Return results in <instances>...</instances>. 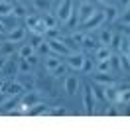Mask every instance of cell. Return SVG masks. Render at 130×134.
I'll list each match as a JSON object with an SVG mask.
<instances>
[{
  "label": "cell",
  "instance_id": "6da1fadb",
  "mask_svg": "<svg viewBox=\"0 0 130 134\" xmlns=\"http://www.w3.org/2000/svg\"><path fill=\"white\" fill-rule=\"evenodd\" d=\"M46 43H47V49H49L51 53L59 55V57H65V55H69L73 51L71 47L63 42L61 38H57V36H53V38H46Z\"/></svg>",
  "mask_w": 130,
  "mask_h": 134
},
{
  "label": "cell",
  "instance_id": "7a4b0ae2",
  "mask_svg": "<svg viewBox=\"0 0 130 134\" xmlns=\"http://www.w3.org/2000/svg\"><path fill=\"white\" fill-rule=\"evenodd\" d=\"M73 8H75V6H73V0H57V6H55L53 16L57 18L59 24H65V22L69 20V16H71Z\"/></svg>",
  "mask_w": 130,
  "mask_h": 134
},
{
  "label": "cell",
  "instance_id": "3957f363",
  "mask_svg": "<svg viewBox=\"0 0 130 134\" xmlns=\"http://www.w3.org/2000/svg\"><path fill=\"white\" fill-rule=\"evenodd\" d=\"M103 22H105V12H103V10H95V12L81 24V28H83V32H93V30L101 28Z\"/></svg>",
  "mask_w": 130,
  "mask_h": 134
},
{
  "label": "cell",
  "instance_id": "277c9868",
  "mask_svg": "<svg viewBox=\"0 0 130 134\" xmlns=\"http://www.w3.org/2000/svg\"><path fill=\"white\" fill-rule=\"evenodd\" d=\"M83 107H85V113H87V114H95L97 100H95V95H93L91 85H85V87H83Z\"/></svg>",
  "mask_w": 130,
  "mask_h": 134
},
{
  "label": "cell",
  "instance_id": "5b68a950",
  "mask_svg": "<svg viewBox=\"0 0 130 134\" xmlns=\"http://www.w3.org/2000/svg\"><path fill=\"white\" fill-rule=\"evenodd\" d=\"M83 61H85V53H79V51H71L69 55H65V65H67V69L81 71Z\"/></svg>",
  "mask_w": 130,
  "mask_h": 134
},
{
  "label": "cell",
  "instance_id": "8992f818",
  "mask_svg": "<svg viewBox=\"0 0 130 134\" xmlns=\"http://www.w3.org/2000/svg\"><path fill=\"white\" fill-rule=\"evenodd\" d=\"M63 79H65V83H63V89H65L67 97H77V93H79V89H81L79 79H77L75 75H65Z\"/></svg>",
  "mask_w": 130,
  "mask_h": 134
},
{
  "label": "cell",
  "instance_id": "52a82bcc",
  "mask_svg": "<svg viewBox=\"0 0 130 134\" xmlns=\"http://www.w3.org/2000/svg\"><path fill=\"white\" fill-rule=\"evenodd\" d=\"M95 12V6H93L91 0H81L79 8H77V18H79V24H83L91 14Z\"/></svg>",
  "mask_w": 130,
  "mask_h": 134
},
{
  "label": "cell",
  "instance_id": "ba28073f",
  "mask_svg": "<svg viewBox=\"0 0 130 134\" xmlns=\"http://www.w3.org/2000/svg\"><path fill=\"white\" fill-rule=\"evenodd\" d=\"M26 89L22 87V83L20 81H8V83H4V87H2V93L4 95H12V97H18V95H22Z\"/></svg>",
  "mask_w": 130,
  "mask_h": 134
},
{
  "label": "cell",
  "instance_id": "9c48e42d",
  "mask_svg": "<svg viewBox=\"0 0 130 134\" xmlns=\"http://www.w3.org/2000/svg\"><path fill=\"white\" fill-rule=\"evenodd\" d=\"M24 40H26V28L24 26L18 24L16 28L8 30V42L10 43H20V42H24Z\"/></svg>",
  "mask_w": 130,
  "mask_h": 134
},
{
  "label": "cell",
  "instance_id": "30bf717a",
  "mask_svg": "<svg viewBox=\"0 0 130 134\" xmlns=\"http://www.w3.org/2000/svg\"><path fill=\"white\" fill-rule=\"evenodd\" d=\"M36 103H39V95H38L36 89H32V91H28V95L22 99V113H26V110L32 105H36Z\"/></svg>",
  "mask_w": 130,
  "mask_h": 134
},
{
  "label": "cell",
  "instance_id": "8fae6325",
  "mask_svg": "<svg viewBox=\"0 0 130 134\" xmlns=\"http://www.w3.org/2000/svg\"><path fill=\"white\" fill-rule=\"evenodd\" d=\"M93 83L101 85V87H112V85L116 83V79H114L110 73H99V75L93 77Z\"/></svg>",
  "mask_w": 130,
  "mask_h": 134
},
{
  "label": "cell",
  "instance_id": "7c38bea8",
  "mask_svg": "<svg viewBox=\"0 0 130 134\" xmlns=\"http://www.w3.org/2000/svg\"><path fill=\"white\" fill-rule=\"evenodd\" d=\"M26 113L30 114V116H38V114H49V107L47 105H43L42 100L39 103H36V105H32Z\"/></svg>",
  "mask_w": 130,
  "mask_h": 134
},
{
  "label": "cell",
  "instance_id": "4fadbf2b",
  "mask_svg": "<svg viewBox=\"0 0 130 134\" xmlns=\"http://www.w3.org/2000/svg\"><path fill=\"white\" fill-rule=\"evenodd\" d=\"M61 59H63V57H59V55H55V53H49V55H47L46 59H43V65H46V71H47V73H51V71L55 69V67H57L59 63H61Z\"/></svg>",
  "mask_w": 130,
  "mask_h": 134
},
{
  "label": "cell",
  "instance_id": "5bb4252c",
  "mask_svg": "<svg viewBox=\"0 0 130 134\" xmlns=\"http://www.w3.org/2000/svg\"><path fill=\"white\" fill-rule=\"evenodd\" d=\"M32 4H34V8L38 10V12H51V8H53V0H32Z\"/></svg>",
  "mask_w": 130,
  "mask_h": 134
},
{
  "label": "cell",
  "instance_id": "9a60e30c",
  "mask_svg": "<svg viewBox=\"0 0 130 134\" xmlns=\"http://www.w3.org/2000/svg\"><path fill=\"white\" fill-rule=\"evenodd\" d=\"M112 36H114V32H112L110 28H103L97 40H99V43H101V46H110V42H112Z\"/></svg>",
  "mask_w": 130,
  "mask_h": 134
},
{
  "label": "cell",
  "instance_id": "2e32d148",
  "mask_svg": "<svg viewBox=\"0 0 130 134\" xmlns=\"http://www.w3.org/2000/svg\"><path fill=\"white\" fill-rule=\"evenodd\" d=\"M112 53H110V46H97L95 49V59L101 61V59H110Z\"/></svg>",
  "mask_w": 130,
  "mask_h": 134
},
{
  "label": "cell",
  "instance_id": "e0dca14e",
  "mask_svg": "<svg viewBox=\"0 0 130 134\" xmlns=\"http://www.w3.org/2000/svg\"><path fill=\"white\" fill-rule=\"evenodd\" d=\"M81 46H83L85 49H97V46H99V40H97L95 36H91L89 32H85V36H83V42H81Z\"/></svg>",
  "mask_w": 130,
  "mask_h": 134
},
{
  "label": "cell",
  "instance_id": "ac0fdd59",
  "mask_svg": "<svg viewBox=\"0 0 130 134\" xmlns=\"http://www.w3.org/2000/svg\"><path fill=\"white\" fill-rule=\"evenodd\" d=\"M95 67L99 73H110L112 71V59H101V61H97Z\"/></svg>",
  "mask_w": 130,
  "mask_h": 134
},
{
  "label": "cell",
  "instance_id": "d6986e66",
  "mask_svg": "<svg viewBox=\"0 0 130 134\" xmlns=\"http://www.w3.org/2000/svg\"><path fill=\"white\" fill-rule=\"evenodd\" d=\"M18 55H20V59H30L32 55H36V49L30 43H22L20 51H18Z\"/></svg>",
  "mask_w": 130,
  "mask_h": 134
},
{
  "label": "cell",
  "instance_id": "ffe728a7",
  "mask_svg": "<svg viewBox=\"0 0 130 134\" xmlns=\"http://www.w3.org/2000/svg\"><path fill=\"white\" fill-rule=\"evenodd\" d=\"M118 14H120V10H118L116 6H106V10H105V20L110 24V22H114V20L118 18Z\"/></svg>",
  "mask_w": 130,
  "mask_h": 134
},
{
  "label": "cell",
  "instance_id": "44dd1931",
  "mask_svg": "<svg viewBox=\"0 0 130 134\" xmlns=\"http://www.w3.org/2000/svg\"><path fill=\"white\" fill-rule=\"evenodd\" d=\"M16 67H18V75H20V73H28V75H32V63H30L28 59H18Z\"/></svg>",
  "mask_w": 130,
  "mask_h": 134
},
{
  "label": "cell",
  "instance_id": "7402d4cb",
  "mask_svg": "<svg viewBox=\"0 0 130 134\" xmlns=\"http://www.w3.org/2000/svg\"><path fill=\"white\" fill-rule=\"evenodd\" d=\"M49 75H51V77H55V79H63V77L67 75V65L61 61V63H59V65L53 69V71L49 73Z\"/></svg>",
  "mask_w": 130,
  "mask_h": 134
},
{
  "label": "cell",
  "instance_id": "603a6c76",
  "mask_svg": "<svg viewBox=\"0 0 130 134\" xmlns=\"http://www.w3.org/2000/svg\"><path fill=\"white\" fill-rule=\"evenodd\" d=\"M22 83V87L24 89H28V91H32V89L36 87V83H34V79L32 77H28V73H20V79H18Z\"/></svg>",
  "mask_w": 130,
  "mask_h": 134
},
{
  "label": "cell",
  "instance_id": "cb8c5ba5",
  "mask_svg": "<svg viewBox=\"0 0 130 134\" xmlns=\"http://www.w3.org/2000/svg\"><path fill=\"white\" fill-rule=\"evenodd\" d=\"M12 14V2L8 0H0V18H6Z\"/></svg>",
  "mask_w": 130,
  "mask_h": 134
},
{
  "label": "cell",
  "instance_id": "d4e9b609",
  "mask_svg": "<svg viewBox=\"0 0 130 134\" xmlns=\"http://www.w3.org/2000/svg\"><path fill=\"white\" fill-rule=\"evenodd\" d=\"M12 14L16 18H24L26 14H28V8H26L24 4H18V2H16V4H12Z\"/></svg>",
  "mask_w": 130,
  "mask_h": 134
},
{
  "label": "cell",
  "instance_id": "484cf974",
  "mask_svg": "<svg viewBox=\"0 0 130 134\" xmlns=\"http://www.w3.org/2000/svg\"><path fill=\"white\" fill-rule=\"evenodd\" d=\"M93 69H95V61H91V59L85 55V61H83V67H81V71H83V73H91Z\"/></svg>",
  "mask_w": 130,
  "mask_h": 134
},
{
  "label": "cell",
  "instance_id": "4316f807",
  "mask_svg": "<svg viewBox=\"0 0 130 134\" xmlns=\"http://www.w3.org/2000/svg\"><path fill=\"white\" fill-rule=\"evenodd\" d=\"M0 47H2V51H4V57H12V53H14V43L6 42V43H0Z\"/></svg>",
  "mask_w": 130,
  "mask_h": 134
},
{
  "label": "cell",
  "instance_id": "83f0119b",
  "mask_svg": "<svg viewBox=\"0 0 130 134\" xmlns=\"http://www.w3.org/2000/svg\"><path fill=\"white\" fill-rule=\"evenodd\" d=\"M105 114H106V116H114V114H118V110L112 109V107H106V109H105Z\"/></svg>",
  "mask_w": 130,
  "mask_h": 134
},
{
  "label": "cell",
  "instance_id": "f1b7e54d",
  "mask_svg": "<svg viewBox=\"0 0 130 134\" xmlns=\"http://www.w3.org/2000/svg\"><path fill=\"white\" fill-rule=\"evenodd\" d=\"M6 59H8V57H4V55H2V57H0V71H2V67H4V63H6Z\"/></svg>",
  "mask_w": 130,
  "mask_h": 134
},
{
  "label": "cell",
  "instance_id": "f546056e",
  "mask_svg": "<svg viewBox=\"0 0 130 134\" xmlns=\"http://www.w3.org/2000/svg\"><path fill=\"white\" fill-rule=\"evenodd\" d=\"M2 87H4V81L0 79V93H2Z\"/></svg>",
  "mask_w": 130,
  "mask_h": 134
},
{
  "label": "cell",
  "instance_id": "4dcf8cb0",
  "mask_svg": "<svg viewBox=\"0 0 130 134\" xmlns=\"http://www.w3.org/2000/svg\"><path fill=\"white\" fill-rule=\"evenodd\" d=\"M99 2H103V4H106V6H109V2H110V0H99Z\"/></svg>",
  "mask_w": 130,
  "mask_h": 134
},
{
  "label": "cell",
  "instance_id": "1f68e13d",
  "mask_svg": "<svg viewBox=\"0 0 130 134\" xmlns=\"http://www.w3.org/2000/svg\"><path fill=\"white\" fill-rule=\"evenodd\" d=\"M0 43H2V40H0Z\"/></svg>",
  "mask_w": 130,
  "mask_h": 134
}]
</instances>
